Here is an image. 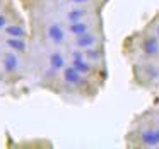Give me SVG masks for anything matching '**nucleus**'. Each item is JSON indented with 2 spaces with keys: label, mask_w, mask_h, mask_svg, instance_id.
<instances>
[{
  "label": "nucleus",
  "mask_w": 159,
  "mask_h": 149,
  "mask_svg": "<svg viewBox=\"0 0 159 149\" xmlns=\"http://www.w3.org/2000/svg\"><path fill=\"white\" fill-rule=\"evenodd\" d=\"M50 69L52 70H63L65 69V58H63V55L62 53H58V52H53L52 55H50Z\"/></svg>",
  "instance_id": "6e6552de"
},
{
  "label": "nucleus",
  "mask_w": 159,
  "mask_h": 149,
  "mask_svg": "<svg viewBox=\"0 0 159 149\" xmlns=\"http://www.w3.org/2000/svg\"><path fill=\"white\" fill-rule=\"evenodd\" d=\"M63 81L70 86H82L84 84V76L75 69V67L69 65L63 69Z\"/></svg>",
  "instance_id": "7ed1b4c3"
},
{
  "label": "nucleus",
  "mask_w": 159,
  "mask_h": 149,
  "mask_svg": "<svg viewBox=\"0 0 159 149\" xmlns=\"http://www.w3.org/2000/svg\"><path fill=\"white\" fill-rule=\"evenodd\" d=\"M98 43V36L93 35V33H84V35L80 36H75V46L80 50H87V48H93V46H96Z\"/></svg>",
  "instance_id": "20e7f679"
},
{
  "label": "nucleus",
  "mask_w": 159,
  "mask_h": 149,
  "mask_svg": "<svg viewBox=\"0 0 159 149\" xmlns=\"http://www.w3.org/2000/svg\"><path fill=\"white\" fill-rule=\"evenodd\" d=\"M2 67L7 74H14L19 67V58L14 55V53H5L4 60H2Z\"/></svg>",
  "instance_id": "423d86ee"
},
{
  "label": "nucleus",
  "mask_w": 159,
  "mask_h": 149,
  "mask_svg": "<svg viewBox=\"0 0 159 149\" xmlns=\"http://www.w3.org/2000/svg\"><path fill=\"white\" fill-rule=\"evenodd\" d=\"M89 14H91V11L87 7H77V9H72V11L67 12V21H69V22L84 21Z\"/></svg>",
  "instance_id": "0eeeda50"
},
{
  "label": "nucleus",
  "mask_w": 159,
  "mask_h": 149,
  "mask_svg": "<svg viewBox=\"0 0 159 149\" xmlns=\"http://www.w3.org/2000/svg\"><path fill=\"white\" fill-rule=\"evenodd\" d=\"M157 134H159V127H157Z\"/></svg>",
  "instance_id": "6ab92c4d"
},
{
  "label": "nucleus",
  "mask_w": 159,
  "mask_h": 149,
  "mask_svg": "<svg viewBox=\"0 0 159 149\" xmlns=\"http://www.w3.org/2000/svg\"><path fill=\"white\" fill-rule=\"evenodd\" d=\"M4 33L11 38H24L26 36V29L22 26H17V24H12V26H5Z\"/></svg>",
  "instance_id": "9b49d317"
},
{
  "label": "nucleus",
  "mask_w": 159,
  "mask_h": 149,
  "mask_svg": "<svg viewBox=\"0 0 159 149\" xmlns=\"http://www.w3.org/2000/svg\"><path fill=\"white\" fill-rule=\"evenodd\" d=\"M156 31H157V35H159V26H157V29H156Z\"/></svg>",
  "instance_id": "f3484780"
},
{
  "label": "nucleus",
  "mask_w": 159,
  "mask_h": 149,
  "mask_svg": "<svg viewBox=\"0 0 159 149\" xmlns=\"http://www.w3.org/2000/svg\"><path fill=\"white\" fill-rule=\"evenodd\" d=\"M5 45H7L11 50H14V52H24L26 46H28V45H26V41H24L22 38H11V36L7 38Z\"/></svg>",
  "instance_id": "f8f14e48"
},
{
  "label": "nucleus",
  "mask_w": 159,
  "mask_h": 149,
  "mask_svg": "<svg viewBox=\"0 0 159 149\" xmlns=\"http://www.w3.org/2000/svg\"><path fill=\"white\" fill-rule=\"evenodd\" d=\"M89 31V24H87L86 21H77V22H70L69 26V33L74 36H80L84 35V33Z\"/></svg>",
  "instance_id": "9d476101"
},
{
  "label": "nucleus",
  "mask_w": 159,
  "mask_h": 149,
  "mask_svg": "<svg viewBox=\"0 0 159 149\" xmlns=\"http://www.w3.org/2000/svg\"><path fill=\"white\" fill-rule=\"evenodd\" d=\"M72 58H86V55L82 53V50H75V52H72Z\"/></svg>",
  "instance_id": "2eb2a0df"
},
{
  "label": "nucleus",
  "mask_w": 159,
  "mask_h": 149,
  "mask_svg": "<svg viewBox=\"0 0 159 149\" xmlns=\"http://www.w3.org/2000/svg\"><path fill=\"white\" fill-rule=\"evenodd\" d=\"M70 65L75 67L82 76H89V74L93 72V65H91L86 58H72V63H70Z\"/></svg>",
  "instance_id": "1a4fd4ad"
},
{
  "label": "nucleus",
  "mask_w": 159,
  "mask_h": 149,
  "mask_svg": "<svg viewBox=\"0 0 159 149\" xmlns=\"http://www.w3.org/2000/svg\"><path fill=\"white\" fill-rule=\"evenodd\" d=\"M46 33H48V38L52 40L55 45H62L63 40H65V31H63V28L60 24H57V22L50 24L48 29H46Z\"/></svg>",
  "instance_id": "39448f33"
},
{
  "label": "nucleus",
  "mask_w": 159,
  "mask_h": 149,
  "mask_svg": "<svg viewBox=\"0 0 159 149\" xmlns=\"http://www.w3.org/2000/svg\"><path fill=\"white\" fill-rule=\"evenodd\" d=\"M0 9H2V2H0Z\"/></svg>",
  "instance_id": "a211bd4d"
},
{
  "label": "nucleus",
  "mask_w": 159,
  "mask_h": 149,
  "mask_svg": "<svg viewBox=\"0 0 159 149\" xmlns=\"http://www.w3.org/2000/svg\"><path fill=\"white\" fill-rule=\"evenodd\" d=\"M140 50L145 57H157L159 55V41L154 36H145L140 41Z\"/></svg>",
  "instance_id": "f03ea898"
},
{
  "label": "nucleus",
  "mask_w": 159,
  "mask_h": 149,
  "mask_svg": "<svg viewBox=\"0 0 159 149\" xmlns=\"http://www.w3.org/2000/svg\"><path fill=\"white\" fill-rule=\"evenodd\" d=\"M84 55H86V58L93 60V62H101V60H103V57H104V53H103V50L93 46V48H87L86 52H84Z\"/></svg>",
  "instance_id": "ddd939ff"
},
{
  "label": "nucleus",
  "mask_w": 159,
  "mask_h": 149,
  "mask_svg": "<svg viewBox=\"0 0 159 149\" xmlns=\"http://www.w3.org/2000/svg\"><path fill=\"white\" fill-rule=\"evenodd\" d=\"M139 141H140V144L145 146V147H156V146H159L157 128H154V127L142 128L140 134H139Z\"/></svg>",
  "instance_id": "f257e3e1"
},
{
  "label": "nucleus",
  "mask_w": 159,
  "mask_h": 149,
  "mask_svg": "<svg viewBox=\"0 0 159 149\" xmlns=\"http://www.w3.org/2000/svg\"><path fill=\"white\" fill-rule=\"evenodd\" d=\"M7 16L5 14H0V29H5V26H7Z\"/></svg>",
  "instance_id": "4468645a"
},
{
  "label": "nucleus",
  "mask_w": 159,
  "mask_h": 149,
  "mask_svg": "<svg viewBox=\"0 0 159 149\" xmlns=\"http://www.w3.org/2000/svg\"><path fill=\"white\" fill-rule=\"evenodd\" d=\"M69 2H72V4H77V5H82V4H89L91 0H69Z\"/></svg>",
  "instance_id": "dca6fc26"
}]
</instances>
